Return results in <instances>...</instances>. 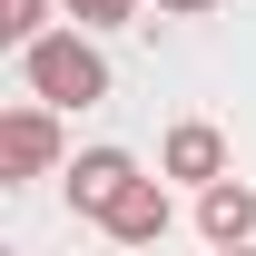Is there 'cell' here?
<instances>
[{
  "instance_id": "6",
  "label": "cell",
  "mask_w": 256,
  "mask_h": 256,
  "mask_svg": "<svg viewBox=\"0 0 256 256\" xmlns=\"http://www.w3.org/2000/svg\"><path fill=\"white\" fill-rule=\"evenodd\" d=\"M197 236L207 246H256V188L246 178H207L197 188Z\"/></svg>"
},
{
  "instance_id": "4",
  "label": "cell",
  "mask_w": 256,
  "mask_h": 256,
  "mask_svg": "<svg viewBox=\"0 0 256 256\" xmlns=\"http://www.w3.org/2000/svg\"><path fill=\"white\" fill-rule=\"evenodd\" d=\"M128 178H138V158H128V148H79V158L60 168V197H69V217H108V197L128 188Z\"/></svg>"
},
{
  "instance_id": "9",
  "label": "cell",
  "mask_w": 256,
  "mask_h": 256,
  "mask_svg": "<svg viewBox=\"0 0 256 256\" xmlns=\"http://www.w3.org/2000/svg\"><path fill=\"white\" fill-rule=\"evenodd\" d=\"M217 0H158V20H207Z\"/></svg>"
},
{
  "instance_id": "2",
  "label": "cell",
  "mask_w": 256,
  "mask_h": 256,
  "mask_svg": "<svg viewBox=\"0 0 256 256\" xmlns=\"http://www.w3.org/2000/svg\"><path fill=\"white\" fill-rule=\"evenodd\" d=\"M69 108H50V98H20V108H0V178L20 188V178H60L69 168V138H60Z\"/></svg>"
},
{
  "instance_id": "5",
  "label": "cell",
  "mask_w": 256,
  "mask_h": 256,
  "mask_svg": "<svg viewBox=\"0 0 256 256\" xmlns=\"http://www.w3.org/2000/svg\"><path fill=\"white\" fill-rule=\"evenodd\" d=\"M158 168L178 178V188H207V178H226V128L217 118H178L158 138Z\"/></svg>"
},
{
  "instance_id": "7",
  "label": "cell",
  "mask_w": 256,
  "mask_h": 256,
  "mask_svg": "<svg viewBox=\"0 0 256 256\" xmlns=\"http://www.w3.org/2000/svg\"><path fill=\"white\" fill-rule=\"evenodd\" d=\"M50 10H60V0H0V40H10V50L40 40V30H50Z\"/></svg>"
},
{
  "instance_id": "3",
  "label": "cell",
  "mask_w": 256,
  "mask_h": 256,
  "mask_svg": "<svg viewBox=\"0 0 256 256\" xmlns=\"http://www.w3.org/2000/svg\"><path fill=\"white\" fill-rule=\"evenodd\" d=\"M168 226H178V207H168V168H158V178L138 168V178H128V188L108 197V217H98V236H108V246H158Z\"/></svg>"
},
{
  "instance_id": "1",
  "label": "cell",
  "mask_w": 256,
  "mask_h": 256,
  "mask_svg": "<svg viewBox=\"0 0 256 256\" xmlns=\"http://www.w3.org/2000/svg\"><path fill=\"white\" fill-rule=\"evenodd\" d=\"M20 89L30 98H50V108H98L108 98V50H98V30H40V40H20Z\"/></svg>"
},
{
  "instance_id": "8",
  "label": "cell",
  "mask_w": 256,
  "mask_h": 256,
  "mask_svg": "<svg viewBox=\"0 0 256 256\" xmlns=\"http://www.w3.org/2000/svg\"><path fill=\"white\" fill-rule=\"evenodd\" d=\"M60 20H79V30H128L138 0H60Z\"/></svg>"
}]
</instances>
